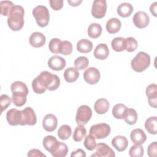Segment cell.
I'll return each instance as SVG.
<instances>
[{
    "label": "cell",
    "mask_w": 157,
    "mask_h": 157,
    "mask_svg": "<svg viewBox=\"0 0 157 157\" xmlns=\"http://www.w3.org/2000/svg\"><path fill=\"white\" fill-rule=\"evenodd\" d=\"M82 0H75V1H71V0H68L67 2L68 4L73 7H77L79 6L82 3Z\"/></svg>",
    "instance_id": "obj_49"
},
{
    "label": "cell",
    "mask_w": 157,
    "mask_h": 157,
    "mask_svg": "<svg viewBox=\"0 0 157 157\" xmlns=\"http://www.w3.org/2000/svg\"><path fill=\"white\" fill-rule=\"evenodd\" d=\"M63 76L67 82L72 83L75 82L78 78L79 72L75 67H68L64 71Z\"/></svg>",
    "instance_id": "obj_24"
},
{
    "label": "cell",
    "mask_w": 157,
    "mask_h": 157,
    "mask_svg": "<svg viewBox=\"0 0 157 157\" xmlns=\"http://www.w3.org/2000/svg\"><path fill=\"white\" fill-rule=\"evenodd\" d=\"M132 12H133L132 6L130 3H128V2L121 3L118 6V8H117L118 14L123 18H126L129 17Z\"/></svg>",
    "instance_id": "obj_25"
},
{
    "label": "cell",
    "mask_w": 157,
    "mask_h": 157,
    "mask_svg": "<svg viewBox=\"0 0 157 157\" xmlns=\"http://www.w3.org/2000/svg\"><path fill=\"white\" fill-rule=\"evenodd\" d=\"M86 134V130L84 126L78 125L77 126L74 131L73 139L75 142H80L85 137Z\"/></svg>",
    "instance_id": "obj_33"
},
{
    "label": "cell",
    "mask_w": 157,
    "mask_h": 157,
    "mask_svg": "<svg viewBox=\"0 0 157 157\" xmlns=\"http://www.w3.org/2000/svg\"><path fill=\"white\" fill-rule=\"evenodd\" d=\"M89 64L88 59L85 56L78 57L74 61V66L78 70H83L87 67Z\"/></svg>",
    "instance_id": "obj_39"
},
{
    "label": "cell",
    "mask_w": 157,
    "mask_h": 157,
    "mask_svg": "<svg viewBox=\"0 0 157 157\" xmlns=\"http://www.w3.org/2000/svg\"><path fill=\"white\" fill-rule=\"evenodd\" d=\"M22 113V122L21 125L33 126L37 123V117L34 110L30 107H25Z\"/></svg>",
    "instance_id": "obj_8"
},
{
    "label": "cell",
    "mask_w": 157,
    "mask_h": 157,
    "mask_svg": "<svg viewBox=\"0 0 157 157\" xmlns=\"http://www.w3.org/2000/svg\"><path fill=\"white\" fill-rule=\"evenodd\" d=\"M12 98L7 94H1L0 96V104H1V113L6 110L11 104Z\"/></svg>",
    "instance_id": "obj_43"
},
{
    "label": "cell",
    "mask_w": 157,
    "mask_h": 157,
    "mask_svg": "<svg viewBox=\"0 0 157 157\" xmlns=\"http://www.w3.org/2000/svg\"><path fill=\"white\" fill-rule=\"evenodd\" d=\"M72 134L71 128L67 124H63L60 126L58 130V136L61 140H65L68 139Z\"/></svg>",
    "instance_id": "obj_32"
},
{
    "label": "cell",
    "mask_w": 157,
    "mask_h": 157,
    "mask_svg": "<svg viewBox=\"0 0 157 157\" xmlns=\"http://www.w3.org/2000/svg\"><path fill=\"white\" fill-rule=\"evenodd\" d=\"M137 113L134 109H127L126 110L123 119L126 121V123H128L129 125H133L136 124V123L137 121Z\"/></svg>",
    "instance_id": "obj_28"
},
{
    "label": "cell",
    "mask_w": 157,
    "mask_h": 157,
    "mask_svg": "<svg viewBox=\"0 0 157 157\" xmlns=\"http://www.w3.org/2000/svg\"><path fill=\"white\" fill-rule=\"evenodd\" d=\"M156 148L157 143L156 142H153L151 143L147 148V154L150 157H155L156 156Z\"/></svg>",
    "instance_id": "obj_44"
},
{
    "label": "cell",
    "mask_w": 157,
    "mask_h": 157,
    "mask_svg": "<svg viewBox=\"0 0 157 157\" xmlns=\"http://www.w3.org/2000/svg\"><path fill=\"white\" fill-rule=\"evenodd\" d=\"M134 25L138 28H146L150 22V18L148 14L143 11L136 12L132 18Z\"/></svg>",
    "instance_id": "obj_12"
},
{
    "label": "cell",
    "mask_w": 157,
    "mask_h": 157,
    "mask_svg": "<svg viewBox=\"0 0 157 157\" xmlns=\"http://www.w3.org/2000/svg\"><path fill=\"white\" fill-rule=\"evenodd\" d=\"M33 15L37 24L42 28L48 25L50 20V13L48 9L42 5L35 7L33 10Z\"/></svg>",
    "instance_id": "obj_4"
},
{
    "label": "cell",
    "mask_w": 157,
    "mask_h": 157,
    "mask_svg": "<svg viewBox=\"0 0 157 157\" xmlns=\"http://www.w3.org/2000/svg\"><path fill=\"white\" fill-rule=\"evenodd\" d=\"M58 119L56 117L52 114L46 115L42 120V126L44 129L47 132H53L57 127Z\"/></svg>",
    "instance_id": "obj_13"
},
{
    "label": "cell",
    "mask_w": 157,
    "mask_h": 157,
    "mask_svg": "<svg viewBox=\"0 0 157 157\" xmlns=\"http://www.w3.org/2000/svg\"><path fill=\"white\" fill-rule=\"evenodd\" d=\"M60 144L56 138L53 136H47L43 139V146L51 154L53 153Z\"/></svg>",
    "instance_id": "obj_16"
},
{
    "label": "cell",
    "mask_w": 157,
    "mask_h": 157,
    "mask_svg": "<svg viewBox=\"0 0 157 157\" xmlns=\"http://www.w3.org/2000/svg\"><path fill=\"white\" fill-rule=\"evenodd\" d=\"M71 157H75V156H82V157H85L86 156V153L84 150L82 149H77V150L72 151V153L71 154Z\"/></svg>",
    "instance_id": "obj_47"
},
{
    "label": "cell",
    "mask_w": 157,
    "mask_h": 157,
    "mask_svg": "<svg viewBox=\"0 0 157 157\" xmlns=\"http://www.w3.org/2000/svg\"><path fill=\"white\" fill-rule=\"evenodd\" d=\"M109 102L105 98H100L96 100L94 105V109L96 113L102 115L105 113L109 109Z\"/></svg>",
    "instance_id": "obj_22"
},
{
    "label": "cell",
    "mask_w": 157,
    "mask_h": 157,
    "mask_svg": "<svg viewBox=\"0 0 157 157\" xmlns=\"http://www.w3.org/2000/svg\"><path fill=\"white\" fill-rule=\"evenodd\" d=\"M102 26L100 24L93 23L90 25L88 28L87 33L88 35L92 39L98 38L102 33Z\"/></svg>",
    "instance_id": "obj_27"
},
{
    "label": "cell",
    "mask_w": 157,
    "mask_h": 157,
    "mask_svg": "<svg viewBox=\"0 0 157 157\" xmlns=\"http://www.w3.org/2000/svg\"><path fill=\"white\" fill-rule=\"evenodd\" d=\"M25 10L20 5H14L10 9L7 18V24L13 31H20L24 25Z\"/></svg>",
    "instance_id": "obj_2"
},
{
    "label": "cell",
    "mask_w": 157,
    "mask_h": 157,
    "mask_svg": "<svg viewBox=\"0 0 157 157\" xmlns=\"http://www.w3.org/2000/svg\"><path fill=\"white\" fill-rule=\"evenodd\" d=\"M61 40L58 38L52 39L48 44V48L50 51L55 54H58L59 53V46L61 43Z\"/></svg>",
    "instance_id": "obj_42"
},
{
    "label": "cell",
    "mask_w": 157,
    "mask_h": 157,
    "mask_svg": "<svg viewBox=\"0 0 157 157\" xmlns=\"http://www.w3.org/2000/svg\"><path fill=\"white\" fill-rule=\"evenodd\" d=\"M109 54V50L107 45L104 43H101L98 44L94 50V57L99 60L105 59Z\"/></svg>",
    "instance_id": "obj_20"
},
{
    "label": "cell",
    "mask_w": 157,
    "mask_h": 157,
    "mask_svg": "<svg viewBox=\"0 0 157 157\" xmlns=\"http://www.w3.org/2000/svg\"><path fill=\"white\" fill-rule=\"evenodd\" d=\"M150 64V56L144 52H139L131 60V66L137 72H142L149 67Z\"/></svg>",
    "instance_id": "obj_3"
},
{
    "label": "cell",
    "mask_w": 157,
    "mask_h": 157,
    "mask_svg": "<svg viewBox=\"0 0 157 157\" xmlns=\"http://www.w3.org/2000/svg\"><path fill=\"white\" fill-rule=\"evenodd\" d=\"M157 2H154L153 4H151L150 7V12L154 17H156V7H157Z\"/></svg>",
    "instance_id": "obj_48"
},
{
    "label": "cell",
    "mask_w": 157,
    "mask_h": 157,
    "mask_svg": "<svg viewBox=\"0 0 157 157\" xmlns=\"http://www.w3.org/2000/svg\"><path fill=\"white\" fill-rule=\"evenodd\" d=\"M111 144L118 151H123L128 147V141L124 136H116L112 139Z\"/></svg>",
    "instance_id": "obj_18"
},
{
    "label": "cell",
    "mask_w": 157,
    "mask_h": 157,
    "mask_svg": "<svg viewBox=\"0 0 157 157\" xmlns=\"http://www.w3.org/2000/svg\"><path fill=\"white\" fill-rule=\"evenodd\" d=\"M28 156L29 157H34V156H37V157H45L46 155L42 153V152L38 150V149H32L29 150L28 153Z\"/></svg>",
    "instance_id": "obj_46"
},
{
    "label": "cell",
    "mask_w": 157,
    "mask_h": 157,
    "mask_svg": "<svg viewBox=\"0 0 157 157\" xmlns=\"http://www.w3.org/2000/svg\"><path fill=\"white\" fill-rule=\"evenodd\" d=\"M126 39V48L125 50L128 52H132L135 51L138 46L137 41L132 37H128Z\"/></svg>",
    "instance_id": "obj_40"
},
{
    "label": "cell",
    "mask_w": 157,
    "mask_h": 157,
    "mask_svg": "<svg viewBox=\"0 0 157 157\" xmlns=\"http://www.w3.org/2000/svg\"><path fill=\"white\" fill-rule=\"evenodd\" d=\"M50 5L54 10H59L63 6V0H50Z\"/></svg>",
    "instance_id": "obj_45"
},
{
    "label": "cell",
    "mask_w": 157,
    "mask_h": 157,
    "mask_svg": "<svg viewBox=\"0 0 157 157\" xmlns=\"http://www.w3.org/2000/svg\"><path fill=\"white\" fill-rule=\"evenodd\" d=\"M145 128L151 134H156V117H150L145 122Z\"/></svg>",
    "instance_id": "obj_31"
},
{
    "label": "cell",
    "mask_w": 157,
    "mask_h": 157,
    "mask_svg": "<svg viewBox=\"0 0 157 157\" xmlns=\"http://www.w3.org/2000/svg\"><path fill=\"white\" fill-rule=\"evenodd\" d=\"M27 95L21 93H12V100L13 104L17 107H21L26 102Z\"/></svg>",
    "instance_id": "obj_34"
},
{
    "label": "cell",
    "mask_w": 157,
    "mask_h": 157,
    "mask_svg": "<svg viewBox=\"0 0 157 157\" xmlns=\"http://www.w3.org/2000/svg\"><path fill=\"white\" fill-rule=\"evenodd\" d=\"M146 96L148 97L149 105L153 108H156L157 104V86L155 83L149 85L145 90Z\"/></svg>",
    "instance_id": "obj_15"
},
{
    "label": "cell",
    "mask_w": 157,
    "mask_h": 157,
    "mask_svg": "<svg viewBox=\"0 0 157 157\" xmlns=\"http://www.w3.org/2000/svg\"><path fill=\"white\" fill-rule=\"evenodd\" d=\"M31 85L35 93L42 94L46 90H56L60 85V79L57 75L44 71L34 78Z\"/></svg>",
    "instance_id": "obj_1"
},
{
    "label": "cell",
    "mask_w": 157,
    "mask_h": 157,
    "mask_svg": "<svg viewBox=\"0 0 157 157\" xmlns=\"http://www.w3.org/2000/svg\"><path fill=\"white\" fill-rule=\"evenodd\" d=\"M129 155L131 157H142L144 155L143 147L137 144L131 146L129 150Z\"/></svg>",
    "instance_id": "obj_37"
},
{
    "label": "cell",
    "mask_w": 157,
    "mask_h": 157,
    "mask_svg": "<svg viewBox=\"0 0 157 157\" xmlns=\"http://www.w3.org/2000/svg\"><path fill=\"white\" fill-rule=\"evenodd\" d=\"M72 44L67 40L62 41L59 49V53L63 55H69L72 52Z\"/></svg>",
    "instance_id": "obj_36"
},
{
    "label": "cell",
    "mask_w": 157,
    "mask_h": 157,
    "mask_svg": "<svg viewBox=\"0 0 157 157\" xmlns=\"http://www.w3.org/2000/svg\"><path fill=\"white\" fill-rule=\"evenodd\" d=\"M93 43L88 39H83L78 40L77 43V50L82 53H88L93 49Z\"/></svg>",
    "instance_id": "obj_23"
},
{
    "label": "cell",
    "mask_w": 157,
    "mask_h": 157,
    "mask_svg": "<svg viewBox=\"0 0 157 157\" xmlns=\"http://www.w3.org/2000/svg\"><path fill=\"white\" fill-rule=\"evenodd\" d=\"M94 153L91 155V157H114L115 153L114 151L106 144L99 143L96 145Z\"/></svg>",
    "instance_id": "obj_10"
},
{
    "label": "cell",
    "mask_w": 157,
    "mask_h": 157,
    "mask_svg": "<svg viewBox=\"0 0 157 157\" xmlns=\"http://www.w3.org/2000/svg\"><path fill=\"white\" fill-rule=\"evenodd\" d=\"M121 27L120 20L117 18H111L106 23L105 28L107 32L110 34L118 33Z\"/></svg>",
    "instance_id": "obj_21"
},
{
    "label": "cell",
    "mask_w": 157,
    "mask_h": 157,
    "mask_svg": "<svg viewBox=\"0 0 157 157\" xmlns=\"http://www.w3.org/2000/svg\"><path fill=\"white\" fill-rule=\"evenodd\" d=\"M107 11V3L105 0H95L93 2L91 8L92 15L98 19L103 18Z\"/></svg>",
    "instance_id": "obj_7"
},
{
    "label": "cell",
    "mask_w": 157,
    "mask_h": 157,
    "mask_svg": "<svg viewBox=\"0 0 157 157\" xmlns=\"http://www.w3.org/2000/svg\"><path fill=\"white\" fill-rule=\"evenodd\" d=\"M12 93H21L26 95L28 94V88L26 85L21 81H15L10 86Z\"/></svg>",
    "instance_id": "obj_26"
},
{
    "label": "cell",
    "mask_w": 157,
    "mask_h": 157,
    "mask_svg": "<svg viewBox=\"0 0 157 157\" xmlns=\"http://www.w3.org/2000/svg\"><path fill=\"white\" fill-rule=\"evenodd\" d=\"M101 77L99 71L94 67H90L86 69L83 72V78L85 81L90 85L97 83Z\"/></svg>",
    "instance_id": "obj_9"
},
{
    "label": "cell",
    "mask_w": 157,
    "mask_h": 157,
    "mask_svg": "<svg viewBox=\"0 0 157 157\" xmlns=\"http://www.w3.org/2000/svg\"><path fill=\"white\" fill-rule=\"evenodd\" d=\"M110 126L108 124L101 123L91 126L90 134L97 139H105L110 134Z\"/></svg>",
    "instance_id": "obj_5"
},
{
    "label": "cell",
    "mask_w": 157,
    "mask_h": 157,
    "mask_svg": "<svg viewBox=\"0 0 157 157\" xmlns=\"http://www.w3.org/2000/svg\"><path fill=\"white\" fill-rule=\"evenodd\" d=\"M29 42L30 45L33 47L39 48L45 45L46 38L42 33L34 32L31 34Z\"/></svg>",
    "instance_id": "obj_17"
},
{
    "label": "cell",
    "mask_w": 157,
    "mask_h": 157,
    "mask_svg": "<svg viewBox=\"0 0 157 157\" xmlns=\"http://www.w3.org/2000/svg\"><path fill=\"white\" fill-rule=\"evenodd\" d=\"M14 6L13 3L10 1H2L0 2L1 13L3 16H8L12 7Z\"/></svg>",
    "instance_id": "obj_38"
},
{
    "label": "cell",
    "mask_w": 157,
    "mask_h": 157,
    "mask_svg": "<svg viewBox=\"0 0 157 157\" xmlns=\"http://www.w3.org/2000/svg\"><path fill=\"white\" fill-rule=\"evenodd\" d=\"M111 47L115 52H122L126 48V39L121 37H115L111 42Z\"/></svg>",
    "instance_id": "obj_29"
},
{
    "label": "cell",
    "mask_w": 157,
    "mask_h": 157,
    "mask_svg": "<svg viewBox=\"0 0 157 157\" xmlns=\"http://www.w3.org/2000/svg\"><path fill=\"white\" fill-rule=\"evenodd\" d=\"M128 107L123 104H117L112 109V115L117 119H123V117Z\"/></svg>",
    "instance_id": "obj_30"
},
{
    "label": "cell",
    "mask_w": 157,
    "mask_h": 157,
    "mask_svg": "<svg viewBox=\"0 0 157 157\" xmlns=\"http://www.w3.org/2000/svg\"><path fill=\"white\" fill-rule=\"evenodd\" d=\"M68 152L67 145L62 142L60 144L56 150L52 153V155L54 157H65Z\"/></svg>",
    "instance_id": "obj_35"
},
{
    "label": "cell",
    "mask_w": 157,
    "mask_h": 157,
    "mask_svg": "<svg viewBox=\"0 0 157 157\" xmlns=\"http://www.w3.org/2000/svg\"><path fill=\"white\" fill-rule=\"evenodd\" d=\"M91 117L92 110L91 108L88 105H82L77 109L75 121L78 125L84 126L90 121Z\"/></svg>",
    "instance_id": "obj_6"
},
{
    "label": "cell",
    "mask_w": 157,
    "mask_h": 157,
    "mask_svg": "<svg viewBox=\"0 0 157 157\" xmlns=\"http://www.w3.org/2000/svg\"><path fill=\"white\" fill-rule=\"evenodd\" d=\"M130 138L134 144L142 145L145 142L147 136L142 129L137 128L131 131L130 134Z\"/></svg>",
    "instance_id": "obj_19"
},
{
    "label": "cell",
    "mask_w": 157,
    "mask_h": 157,
    "mask_svg": "<svg viewBox=\"0 0 157 157\" xmlns=\"http://www.w3.org/2000/svg\"><path fill=\"white\" fill-rule=\"evenodd\" d=\"M83 144L85 147L88 150H90V151H92L94 149H95L97 145L95 138L91 134L87 135L85 137Z\"/></svg>",
    "instance_id": "obj_41"
},
{
    "label": "cell",
    "mask_w": 157,
    "mask_h": 157,
    "mask_svg": "<svg viewBox=\"0 0 157 157\" xmlns=\"http://www.w3.org/2000/svg\"><path fill=\"white\" fill-rule=\"evenodd\" d=\"M47 64L48 67L52 70L59 71L63 70L65 67L66 62L65 59L61 56L55 55L50 58Z\"/></svg>",
    "instance_id": "obj_14"
},
{
    "label": "cell",
    "mask_w": 157,
    "mask_h": 157,
    "mask_svg": "<svg viewBox=\"0 0 157 157\" xmlns=\"http://www.w3.org/2000/svg\"><path fill=\"white\" fill-rule=\"evenodd\" d=\"M6 119L8 123L11 126L21 125L22 122L21 110L17 109H11L6 113Z\"/></svg>",
    "instance_id": "obj_11"
}]
</instances>
